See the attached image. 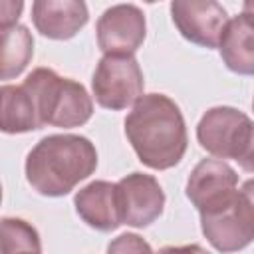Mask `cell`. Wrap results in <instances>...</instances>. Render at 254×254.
<instances>
[{
    "label": "cell",
    "instance_id": "obj_1",
    "mask_svg": "<svg viewBox=\"0 0 254 254\" xmlns=\"http://www.w3.org/2000/svg\"><path fill=\"white\" fill-rule=\"evenodd\" d=\"M125 135L139 161L155 171L181 163L189 137L179 105L163 93H143L125 117Z\"/></svg>",
    "mask_w": 254,
    "mask_h": 254
},
{
    "label": "cell",
    "instance_id": "obj_2",
    "mask_svg": "<svg viewBox=\"0 0 254 254\" xmlns=\"http://www.w3.org/2000/svg\"><path fill=\"white\" fill-rule=\"evenodd\" d=\"M97 169L95 145L83 135L60 133L40 139L26 157V181L44 196H65Z\"/></svg>",
    "mask_w": 254,
    "mask_h": 254
},
{
    "label": "cell",
    "instance_id": "obj_3",
    "mask_svg": "<svg viewBox=\"0 0 254 254\" xmlns=\"http://www.w3.org/2000/svg\"><path fill=\"white\" fill-rule=\"evenodd\" d=\"M22 83L34 99L42 127H81L93 115V99L87 89L50 67H36Z\"/></svg>",
    "mask_w": 254,
    "mask_h": 254
},
{
    "label": "cell",
    "instance_id": "obj_4",
    "mask_svg": "<svg viewBox=\"0 0 254 254\" xmlns=\"http://www.w3.org/2000/svg\"><path fill=\"white\" fill-rule=\"evenodd\" d=\"M93 97L99 107L121 111L135 105L145 89L139 62L131 54H103L91 77Z\"/></svg>",
    "mask_w": 254,
    "mask_h": 254
},
{
    "label": "cell",
    "instance_id": "obj_5",
    "mask_svg": "<svg viewBox=\"0 0 254 254\" xmlns=\"http://www.w3.org/2000/svg\"><path fill=\"white\" fill-rule=\"evenodd\" d=\"M252 123L254 121L236 107H210L196 125L198 145L212 157L234 161L248 139Z\"/></svg>",
    "mask_w": 254,
    "mask_h": 254
},
{
    "label": "cell",
    "instance_id": "obj_6",
    "mask_svg": "<svg viewBox=\"0 0 254 254\" xmlns=\"http://www.w3.org/2000/svg\"><path fill=\"white\" fill-rule=\"evenodd\" d=\"M171 18L185 40L200 48H218L228 14L218 0H171Z\"/></svg>",
    "mask_w": 254,
    "mask_h": 254
},
{
    "label": "cell",
    "instance_id": "obj_7",
    "mask_svg": "<svg viewBox=\"0 0 254 254\" xmlns=\"http://www.w3.org/2000/svg\"><path fill=\"white\" fill-rule=\"evenodd\" d=\"M238 187V175L236 171L218 157L202 159L192 173L187 179V198L192 202V206L198 212L212 210L216 206H222L228 202Z\"/></svg>",
    "mask_w": 254,
    "mask_h": 254
},
{
    "label": "cell",
    "instance_id": "obj_8",
    "mask_svg": "<svg viewBox=\"0 0 254 254\" xmlns=\"http://www.w3.org/2000/svg\"><path fill=\"white\" fill-rule=\"evenodd\" d=\"M97 46L103 54H131L143 46L147 22L141 8L133 4H115L97 20Z\"/></svg>",
    "mask_w": 254,
    "mask_h": 254
},
{
    "label": "cell",
    "instance_id": "obj_9",
    "mask_svg": "<svg viewBox=\"0 0 254 254\" xmlns=\"http://www.w3.org/2000/svg\"><path fill=\"white\" fill-rule=\"evenodd\" d=\"M121 220L133 228L153 224L165 208V192L153 175L131 173L117 181Z\"/></svg>",
    "mask_w": 254,
    "mask_h": 254
},
{
    "label": "cell",
    "instance_id": "obj_10",
    "mask_svg": "<svg viewBox=\"0 0 254 254\" xmlns=\"http://www.w3.org/2000/svg\"><path fill=\"white\" fill-rule=\"evenodd\" d=\"M198 214H200V230L204 238L218 252L242 250L254 240V230L240 206L238 190L222 206Z\"/></svg>",
    "mask_w": 254,
    "mask_h": 254
},
{
    "label": "cell",
    "instance_id": "obj_11",
    "mask_svg": "<svg viewBox=\"0 0 254 254\" xmlns=\"http://www.w3.org/2000/svg\"><path fill=\"white\" fill-rule=\"evenodd\" d=\"M89 10L85 0H34L32 22L50 40H69L85 28Z\"/></svg>",
    "mask_w": 254,
    "mask_h": 254
},
{
    "label": "cell",
    "instance_id": "obj_12",
    "mask_svg": "<svg viewBox=\"0 0 254 254\" xmlns=\"http://www.w3.org/2000/svg\"><path fill=\"white\" fill-rule=\"evenodd\" d=\"M73 204L77 216L87 226L99 232H111L119 224H123L119 196H117V183L93 181L77 190Z\"/></svg>",
    "mask_w": 254,
    "mask_h": 254
},
{
    "label": "cell",
    "instance_id": "obj_13",
    "mask_svg": "<svg viewBox=\"0 0 254 254\" xmlns=\"http://www.w3.org/2000/svg\"><path fill=\"white\" fill-rule=\"evenodd\" d=\"M220 58L224 65L238 75H254V16L238 14L228 20L220 44Z\"/></svg>",
    "mask_w": 254,
    "mask_h": 254
},
{
    "label": "cell",
    "instance_id": "obj_14",
    "mask_svg": "<svg viewBox=\"0 0 254 254\" xmlns=\"http://www.w3.org/2000/svg\"><path fill=\"white\" fill-rule=\"evenodd\" d=\"M2 131L8 135L42 129L30 91L20 85H2Z\"/></svg>",
    "mask_w": 254,
    "mask_h": 254
},
{
    "label": "cell",
    "instance_id": "obj_15",
    "mask_svg": "<svg viewBox=\"0 0 254 254\" xmlns=\"http://www.w3.org/2000/svg\"><path fill=\"white\" fill-rule=\"evenodd\" d=\"M34 56V38L26 26L2 28V79L18 77Z\"/></svg>",
    "mask_w": 254,
    "mask_h": 254
},
{
    "label": "cell",
    "instance_id": "obj_16",
    "mask_svg": "<svg viewBox=\"0 0 254 254\" xmlns=\"http://www.w3.org/2000/svg\"><path fill=\"white\" fill-rule=\"evenodd\" d=\"M2 248L4 252H40V236L32 224L22 218H2Z\"/></svg>",
    "mask_w": 254,
    "mask_h": 254
},
{
    "label": "cell",
    "instance_id": "obj_17",
    "mask_svg": "<svg viewBox=\"0 0 254 254\" xmlns=\"http://www.w3.org/2000/svg\"><path fill=\"white\" fill-rule=\"evenodd\" d=\"M24 10V0H2L0 4V28L18 24V18Z\"/></svg>",
    "mask_w": 254,
    "mask_h": 254
},
{
    "label": "cell",
    "instance_id": "obj_18",
    "mask_svg": "<svg viewBox=\"0 0 254 254\" xmlns=\"http://www.w3.org/2000/svg\"><path fill=\"white\" fill-rule=\"evenodd\" d=\"M125 250L141 252V250H151V246L143 242L137 234H121L115 242L109 244V252H125Z\"/></svg>",
    "mask_w": 254,
    "mask_h": 254
},
{
    "label": "cell",
    "instance_id": "obj_19",
    "mask_svg": "<svg viewBox=\"0 0 254 254\" xmlns=\"http://www.w3.org/2000/svg\"><path fill=\"white\" fill-rule=\"evenodd\" d=\"M238 198L242 204V210L254 230V179H248L240 189H238Z\"/></svg>",
    "mask_w": 254,
    "mask_h": 254
},
{
    "label": "cell",
    "instance_id": "obj_20",
    "mask_svg": "<svg viewBox=\"0 0 254 254\" xmlns=\"http://www.w3.org/2000/svg\"><path fill=\"white\" fill-rule=\"evenodd\" d=\"M234 161L238 163V167H240L242 171L254 173V123H252V127H250V133H248L246 143L242 145V149H240V153H238V157H236Z\"/></svg>",
    "mask_w": 254,
    "mask_h": 254
},
{
    "label": "cell",
    "instance_id": "obj_21",
    "mask_svg": "<svg viewBox=\"0 0 254 254\" xmlns=\"http://www.w3.org/2000/svg\"><path fill=\"white\" fill-rule=\"evenodd\" d=\"M242 12L254 16V0H244V2H242Z\"/></svg>",
    "mask_w": 254,
    "mask_h": 254
},
{
    "label": "cell",
    "instance_id": "obj_22",
    "mask_svg": "<svg viewBox=\"0 0 254 254\" xmlns=\"http://www.w3.org/2000/svg\"><path fill=\"white\" fill-rule=\"evenodd\" d=\"M143 2H147V4H153V2H159V0H143Z\"/></svg>",
    "mask_w": 254,
    "mask_h": 254
},
{
    "label": "cell",
    "instance_id": "obj_23",
    "mask_svg": "<svg viewBox=\"0 0 254 254\" xmlns=\"http://www.w3.org/2000/svg\"><path fill=\"white\" fill-rule=\"evenodd\" d=\"M252 109H254V97H252Z\"/></svg>",
    "mask_w": 254,
    "mask_h": 254
}]
</instances>
